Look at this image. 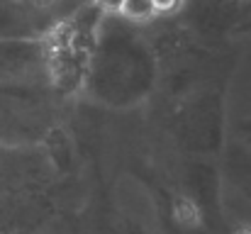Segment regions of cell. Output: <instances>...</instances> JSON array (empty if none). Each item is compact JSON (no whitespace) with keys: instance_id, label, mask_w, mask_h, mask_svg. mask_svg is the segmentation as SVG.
<instances>
[{"instance_id":"obj_1","label":"cell","mask_w":251,"mask_h":234,"mask_svg":"<svg viewBox=\"0 0 251 234\" xmlns=\"http://www.w3.org/2000/svg\"><path fill=\"white\" fill-rule=\"evenodd\" d=\"M173 217H176V222L183 225V227H195V225H200V210H198V205H195L190 198H178V200L173 203Z\"/></svg>"},{"instance_id":"obj_3","label":"cell","mask_w":251,"mask_h":234,"mask_svg":"<svg viewBox=\"0 0 251 234\" xmlns=\"http://www.w3.org/2000/svg\"><path fill=\"white\" fill-rule=\"evenodd\" d=\"M180 2H183V0H151L156 15H159V12H173V10H178Z\"/></svg>"},{"instance_id":"obj_2","label":"cell","mask_w":251,"mask_h":234,"mask_svg":"<svg viewBox=\"0 0 251 234\" xmlns=\"http://www.w3.org/2000/svg\"><path fill=\"white\" fill-rule=\"evenodd\" d=\"M120 15H125L127 20H134V22H147L156 15L151 0H125L122 7H120Z\"/></svg>"},{"instance_id":"obj_4","label":"cell","mask_w":251,"mask_h":234,"mask_svg":"<svg viewBox=\"0 0 251 234\" xmlns=\"http://www.w3.org/2000/svg\"><path fill=\"white\" fill-rule=\"evenodd\" d=\"M102 10H107V12H120V7H122V2L125 0H95Z\"/></svg>"},{"instance_id":"obj_5","label":"cell","mask_w":251,"mask_h":234,"mask_svg":"<svg viewBox=\"0 0 251 234\" xmlns=\"http://www.w3.org/2000/svg\"><path fill=\"white\" fill-rule=\"evenodd\" d=\"M237 234H251V227H244V230H239Z\"/></svg>"}]
</instances>
